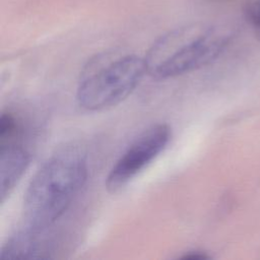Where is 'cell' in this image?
Listing matches in <instances>:
<instances>
[{
  "label": "cell",
  "instance_id": "6da1fadb",
  "mask_svg": "<svg viewBox=\"0 0 260 260\" xmlns=\"http://www.w3.org/2000/svg\"><path fill=\"white\" fill-rule=\"evenodd\" d=\"M84 153L76 146L52 155L35 174L23 199L27 229L47 231L68 209L87 179Z\"/></svg>",
  "mask_w": 260,
  "mask_h": 260
},
{
  "label": "cell",
  "instance_id": "7a4b0ae2",
  "mask_svg": "<svg viewBox=\"0 0 260 260\" xmlns=\"http://www.w3.org/2000/svg\"><path fill=\"white\" fill-rule=\"evenodd\" d=\"M229 35L216 26L186 25L157 39L144 57L147 74L155 79L182 75L213 62L229 44Z\"/></svg>",
  "mask_w": 260,
  "mask_h": 260
},
{
  "label": "cell",
  "instance_id": "3957f363",
  "mask_svg": "<svg viewBox=\"0 0 260 260\" xmlns=\"http://www.w3.org/2000/svg\"><path fill=\"white\" fill-rule=\"evenodd\" d=\"M147 73L144 58L137 55L94 58L79 80L76 100L80 108L95 112L126 99Z\"/></svg>",
  "mask_w": 260,
  "mask_h": 260
},
{
  "label": "cell",
  "instance_id": "277c9868",
  "mask_svg": "<svg viewBox=\"0 0 260 260\" xmlns=\"http://www.w3.org/2000/svg\"><path fill=\"white\" fill-rule=\"evenodd\" d=\"M171 130L167 124L157 123L142 131L110 170L106 187L116 192L151 162L167 146Z\"/></svg>",
  "mask_w": 260,
  "mask_h": 260
},
{
  "label": "cell",
  "instance_id": "5b68a950",
  "mask_svg": "<svg viewBox=\"0 0 260 260\" xmlns=\"http://www.w3.org/2000/svg\"><path fill=\"white\" fill-rule=\"evenodd\" d=\"M22 128L10 113L0 117V196L1 201L11 192L29 161V152L23 144Z\"/></svg>",
  "mask_w": 260,
  "mask_h": 260
},
{
  "label": "cell",
  "instance_id": "8992f818",
  "mask_svg": "<svg viewBox=\"0 0 260 260\" xmlns=\"http://www.w3.org/2000/svg\"><path fill=\"white\" fill-rule=\"evenodd\" d=\"M46 231H25L15 235L2 249L1 259H38L45 258L49 252V245L45 242L43 234Z\"/></svg>",
  "mask_w": 260,
  "mask_h": 260
},
{
  "label": "cell",
  "instance_id": "52a82bcc",
  "mask_svg": "<svg viewBox=\"0 0 260 260\" xmlns=\"http://www.w3.org/2000/svg\"><path fill=\"white\" fill-rule=\"evenodd\" d=\"M244 13L255 36L260 41V0H247Z\"/></svg>",
  "mask_w": 260,
  "mask_h": 260
},
{
  "label": "cell",
  "instance_id": "ba28073f",
  "mask_svg": "<svg viewBox=\"0 0 260 260\" xmlns=\"http://www.w3.org/2000/svg\"><path fill=\"white\" fill-rule=\"evenodd\" d=\"M182 259H192V260H203V259H207L208 256L201 252V251H189L188 253H185V255H183L181 257Z\"/></svg>",
  "mask_w": 260,
  "mask_h": 260
}]
</instances>
